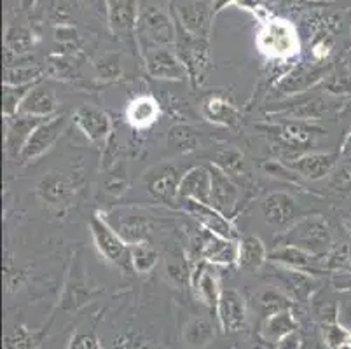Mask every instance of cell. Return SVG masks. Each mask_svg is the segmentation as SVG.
<instances>
[{
	"instance_id": "obj_1",
	"label": "cell",
	"mask_w": 351,
	"mask_h": 349,
	"mask_svg": "<svg viewBox=\"0 0 351 349\" xmlns=\"http://www.w3.org/2000/svg\"><path fill=\"white\" fill-rule=\"evenodd\" d=\"M276 245L298 246L317 257H324L334 246V230L325 217L306 215L276 236Z\"/></svg>"
},
{
	"instance_id": "obj_2",
	"label": "cell",
	"mask_w": 351,
	"mask_h": 349,
	"mask_svg": "<svg viewBox=\"0 0 351 349\" xmlns=\"http://www.w3.org/2000/svg\"><path fill=\"white\" fill-rule=\"evenodd\" d=\"M82 187V178L75 173H66L62 169H51L44 173L35 185V194L40 203L53 211L54 215H65L75 204Z\"/></svg>"
},
{
	"instance_id": "obj_3",
	"label": "cell",
	"mask_w": 351,
	"mask_h": 349,
	"mask_svg": "<svg viewBox=\"0 0 351 349\" xmlns=\"http://www.w3.org/2000/svg\"><path fill=\"white\" fill-rule=\"evenodd\" d=\"M258 53L269 62H287L299 54L298 28L282 18H271L263 21L255 37Z\"/></svg>"
},
{
	"instance_id": "obj_4",
	"label": "cell",
	"mask_w": 351,
	"mask_h": 349,
	"mask_svg": "<svg viewBox=\"0 0 351 349\" xmlns=\"http://www.w3.org/2000/svg\"><path fill=\"white\" fill-rule=\"evenodd\" d=\"M257 128L271 142L280 147H287L289 150H295L298 154L309 152V149L318 145L327 134L324 128L306 121H269L266 124H258Z\"/></svg>"
},
{
	"instance_id": "obj_5",
	"label": "cell",
	"mask_w": 351,
	"mask_h": 349,
	"mask_svg": "<svg viewBox=\"0 0 351 349\" xmlns=\"http://www.w3.org/2000/svg\"><path fill=\"white\" fill-rule=\"evenodd\" d=\"M175 25H177V38L173 44L175 53L186 67L189 81L193 82L194 88H201L208 81V73L212 70L208 38L193 35L182 27L177 19H175Z\"/></svg>"
},
{
	"instance_id": "obj_6",
	"label": "cell",
	"mask_w": 351,
	"mask_h": 349,
	"mask_svg": "<svg viewBox=\"0 0 351 349\" xmlns=\"http://www.w3.org/2000/svg\"><path fill=\"white\" fill-rule=\"evenodd\" d=\"M136 38L142 51L152 47H173L177 38L173 11H166L161 5H149L140 11Z\"/></svg>"
},
{
	"instance_id": "obj_7",
	"label": "cell",
	"mask_w": 351,
	"mask_h": 349,
	"mask_svg": "<svg viewBox=\"0 0 351 349\" xmlns=\"http://www.w3.org/2000/svg\"><path fill=\"white\" fill-rule=\"evenodd\" d=\"M89 232H91V238H93L95 248L98 250V254L108 264L116 265L123 271L132 269V254H130L132 246L128 245L121 238L119 232L108 224L104 211H97V213L91 215V219H89Z\"/></svg>"
},
{
	"instance_id": "obj_8",
	"label": "cell",
	"mask_w": 351,
	"mask_h": 349,
	"mask_svg": "<svg viewBox=\"0 0 351 349\" xmlns=\"http://www.w3.org/2000/svg\"><path fill=\"white\" fill-rule=\"evenodd\" d=\"M101 292H104V288L93 283L91 278L88 276L81 255H73L72 262H70L69 276H66L65 287H63L62 297H60V309L66 313L79 311L88 306L91 300L97 299Z\"/></svg>"
},
{
	"instance_id": "obj_9",
	"label": "cell",
	"mask_w": 351,
	"mask_h": 349,
	"mask_svg": "<svg viewBox=\"0 0 351 349\" xmlns=\"http://www.w3.org/2000/svg\"><path fill=\"white\" fill-rule=\"evenodd\" d=\"M70 117L66 114H56L53 117H47L46 121L35 128L34 133L30 134L28 142L25 143L21 156L18 161L21 165H32V163L39 161L44 158L54 145L63 136L70 124Z\"/></svg>"
},
{
	"instance_id": "obj_10",
	"label": "cell",
	"mask_w": 351,
	"mask_h": 349,
	"mask_svg": "<svg viewBox=\"0 0 351 349\" xmlns=\"http://www.w3.org/2000/svg\"><path fill=\"white\" fill-rule=\"evenodd\" d=\"M107 5V25L117 40L138 47L140 0H105Z\"/></svg>"
},
{
	"instance_id": "obj_11",
	"label": "cell",
	"mask_w": 351,
	"mask_h": 349,
	"mask_svg": "<svg viewBox=\"0 0 351 349\" xmlns=\"http://www.w3.org/2000/svg\"><path fill=\"white\" fill-rule=\"evenodd\" d=\"M72 121L89 143H93L101 150H107L114 133V123L107 112L95 105H81L73 110Z\"/></svg>"
},
{
	"instance_id": "obj_12",
	"label": "cell",
	"mask_w": 351,
	"mask_h": 349,
	"mask_svg": "<svg viewBox=\"0 0 351 349\" xmlns=\"http://www.w3.org/2000/svg\"><path fill=\"white\" fill-rule=\"evenodd\" d=\"M180 203V210L187 215L193 217L197 224L205 230L212 232V234L220 236V238L226 239H234L238 241L241 236L238 234V229L232 224V219H229L228 215H224L222 211H219L217 208H213L208 203H201L196 200H184L178 201Z\"/></svg>"
},
{
	"instance_id": "obj_13",
	"label": "cell",
	"mask_w": 351,
	"mask_h": 349,
	"mask_svg": "<svg viewBox=\"0 0 351 349\" xmlns=\"http://www.w3.org/2000/svg\"><path fill=\"white\" fill-rule=\"evenodd\" d=\"M142 62L145 72L158 81L180 82L189 79L186 67L173 47H152L142 51Z\"/></svg>"
},
{
	"instance_id": "obj_14",
	"label": "cell",
	"mask_w": 351,
	"mask_h": 349,
	"mask_svg": "<svg viewBox=\"0 0 351 349\" xmlns=\"http://www.w3.org/2000/svg\"><path fill=\"white\" fill-rule=\"evenodd\" d=\"M339 152H309L298 154L295 158H285L283 165L309 182H320L330 177V173L339 165Z\"/></svg>"
},
{
	"instance_id": "obj_15",
	"label": "cell",
	"mask_w": 351,
	"mask_h": 349,
	"mask_svg": "<svg viewBox=\"0 0 351 349\" xmlns=\"http://www.w3.org/2000/svg\"><path fill=\"white\" fill-rule=\"evenodd\" d=\"M328 73L330 72H328L327 67H322L320 63H317V65L301 63V65L289 70L285 75L280 77L278 82L274 84L273 91L278 98H292V96L309 91L317 84L324 82Z\"/></svg>"
},
{
	"instance_id": "obj_16",
	"label": "cell",
	"mask_w": 351,
	"mask_h": 349,
	"mask_svg": "<svg viewBox=\"0 0 351 349\" xmlns=\"http://www.w3.org/2000/svg\"><path fill=\"white\" fill-rule=\"evenodd\" d=\"M215 311L219 325L224 334H238V332H243L247 328V300L236 288H222Z\"/></svg>"
},
{
	"instance_id": "obj_17",
	"label": "cell",
	"mask_w": 351,
	"mask_h": 349,
	"mask_svg": "<svg viewBox=\"0 0 351 349\" xmlns=\"http://www.w3.org/2000/svg\"><path fill=\"white\" fill-rule=\"evenodd\" d=\"M263 217L269 226L280 230L289 229L299 220V204L295 197L287 191L269 192L261 203Z\"/></svg>"
},
{
	"instance_id": "obj_18",
	"label": "cell",
	"mask_w": 351,
	"mask_h": 349,
	"mask_svg": "<svg viewBox=\"0 0 351 349\" xmlns=\"http://www.w3.org/2000/svg\"><path fill=\"white\" fill-rule=\"evenodd\" d=\"M105 217L107 219H116V222L108 220V224L119 232V236L128 245L149 241V238L152 234V229H154V224H152L151 217L142 213V211L117 210L112 211V213H105Z\"/></svg>"
},
{
	"instance_id": "obj_19",
	"label": "cell",
	"mask_w": 351,
	"mask_h": 349,
	"mask_svg": "<svg viewBox=\"0 0 351 349\" xmlns=\"http://www.w3.org/2000/svg\"><path fill=\"white\" fill-rule=\"evenodd\" d=\"M47 117L16 114L12 117H4V147L9 159H20L21 150L28 142L30 134Z\"/></svg>"
},
{
	"instance_id": "obj_20",
	"label": "cell",
	"mask_w": 351,
	"mask_h": 349,
	"mask_svg": "<svg viewBox=\"0 0 351 349\" xmlns=\"http://www.w3.org/2000/svg\"><path fill=\"white\" fill-rule=\"evenodd\" d=\"M184 175V173H182ZM182 175L175 166L161 165L154 166L147 171L145 185L147 192L156 201L165 204H173L178 200V185H180Z\"/></svg>"
},
{
	"instance_id": "obj_21",
	"label": "cell",
	"mask_w": 351,
	"mask_h": 349,
	"mask_svg": "<svg viewBox=\"0 0 351 349\" xmlns=\"http://www.w3.org/2000/svg\"><path fill=\"white\" fill-rule=\"evenodd\" d=\"M212 171V194H210V204L222 211L224 215L232 219L238 211L239 201H241V191L239 185L215 165L210 166Z\"/></svg>"
},
{
	"instance_id": "obj_22",
	"label": "cell",
	"mask_w": 351,
	"mask_h": 349,
	"mask_svg": "<svg viewBox=\"0 0 351 349\" xmlns=\"http://www.w3.org/2000/svg\"><path fill=\"white\" fill-rule=\"evenodd\" d=\"M173 11L175 19L182 27L191 32L196 37L208 38L210 32H212V21H213V8H210L205 0H193L189 4L177 5Z\"/></svg>"
},
{
	"instance_id": "obj_23",
	"label": "cell",
	"mask_w": 351,
	"mask_h": 349,
	"mask_svg": "<svg viewBox=\"0 0 351 349\" xmlns=\"http://www.w3.org/2000/svg\"><path fill=\"white\" fill-rule=\"evenodd\" d=\"M267 261L271 264H278L308 274H317L324 271V257H317L292 245H276L267 254Z\"/></svg>"
},
{
	"instance_id": "obj_24",
	"label": "cell",
	"mask_w": 351,
	"mask_h": 349,
	"mask_svg": "<svg viewBox=\"0 0 351 349\" xmlns=\"http://www.w3.org/2000/svg\"><path fill=\"white\" fill-rule=\"evenodd\" d=\"M212 265L213 264H210L205 258H199L191 269L189 285L197 300L206 304L210 309H217L222 288H220L219 276L215 274V271H212Z\"/></svg>"
},
{
	"instance_id": "obj_25",
	"label": "cell",
	"mask_w": 351,
	"mask_h": 349,
	"mask_svg": "<svg viewBox=\"0 0 351 349\" xmlns=\"http://www.w3.org/2000/svg\"><path fill=\"white\" fill-rule=\"evenodd\" d=\"M330 104L322 96H308L298 101L283 105V108L271 110L273 117L290 121H306V123H317L322 121L330 112Z\"/></svg>"
},
{
	"instance_id": "obj_26",
	"label": "cell",
	"mask_w": 351,
	"mask_h": 349,
	"mask_svg": "<svg viewBox=\"0 0 351 349\" xmlns=\"http://www.w3.org/2000/svg\"><path fill=\"white\" fill-rule=\"evenodd\" d=\"M210 194H212V171L210 166H193L182 175L180 185H178V201L196 200L201 203L210 204Z\"/></svg>"
},
{
	"instance_id": "obj_27",
	"label": "cell",
	"mask_w": 351,
	"mask_h": 349,
	"mask_svg": "<svg viewBox=\"0 0 351 349\" xmlns=\"http://www.w3.org/2000/svg\"><path fill=\"white\" fill-rule=\"evenodd\" d=\"M201 115L208 123L220 128H238L241 123V110L224 95H208L201 104Z\"/></svg>"
},
{
	"instance_id": "obj_28",
	"label": "cell",
	"mask_w": 351,
	"mask_h": 349,
	"mask_svg": "<svg viewBox=\"0 0 351 349\" xmlns=\"http://www.w3.org/2000/svg\"><path fill=\"white\" fill-rule=\"evenodd\" d=\"M161 117V104L152 95L135 96L128 104L124 119L133 130L145 131L154 126Z\"/></svg>"
},
{
	"instance_id": "obj_29",
	"label": "cell",
	"mask_w": 351,
	"mask_h": 349,
	"mask_svg": "<svg viewBox=\"0 0 351 349\" xmlns=\"http://www.w3.org/2000/svg\"><path fill=\"white\" fill-rule=\"evenodd\" d=\"M271 264V262H269ZM274 265V276L282 281L285 287V292L289 293L290 299H295L299 302H306L313 297V292L317 290V281L313 278V274L302 273V271H295V269L283 267V265ZM282 287V288H283Z\"/></svg>"
},
{
	"instance_id": "obj_30",
	"label": "cell",
	"mask_w": 351,
	"mask_h": 349,
	"mask_svg": "<svg viewBox=\"0 0 351 349\" xmlns=\"http://www.w3.org/2000/svg\"><path fill=\"white\" fill-rule=\"evenodd\" d=\"M58 107L60 104L56 93L53 91V88L40 81L27 95V98L21 104L20 114L35 115V117H53V115L58 114Z\"/></svg>"
},
{
	"instance_id": "obj_31",
	"label": "cell",
	"mask_w": 351,
	"mask_h": 349,
	"mask_svg": "<svg viewBox=\"0 0 351 349\" xmlns=\"http://www.w3.org/2000/svg\"><path fill=\"white\" fill-rule=\"evenodd\" d=\"M37 44V35L30 27L25 25H12L5 27L4 47H5V63H12V60H23L30 51H34Z\"/></svg>"
},
{
	"instance_id": "obj_32",
	"label": "cell",
	"mask_w": 351,
	"mask_h": 349,
	"mask_svg": "<svg viewBox=\"0 0 351 349\" xmlns=\"http://www.w3.org/2000/svg\"><path fill=\"white\" fill-rule=\"evenodd\" d=\"M212 165H215L217 168H220L224 173H228L229 177L239 185V182L252 180L250 168H248V163L245 159L243 152L238 150L236 147H222L215 152V156L212 158Z\"/></svg>"
},
{
	"instance_id": "obj_33",
	"label": "cell",
	"mask_w": 351,
	"mask_h": 349,
	"mask_svg": "<svg viewBox=\"0 0 351 349\" xmlns=\"http://www.w3.org/2000/svg\"><path fill=\"white\" fill-rule=\"evenodd\" d=\"M266 245L257 236H241L238 241V265L245 273H257L267 262Z\"/></svg>"
},
{
	"instance_id": "obj_34",
	"label": "cell",
	"mask_w": 351,
	"mask_h": 349,
	"mask_svg": "<svg viewBox=\"0 0 351 349\" xmlns=\"http://www.w3.org/2000/svg\"><path fill=\"white\" fill-rule=\"evenodd\" d=\"M254 307L255 311L261 315V318L264 320L267 316L276 315V313L289 311V309L293 307V302L289 297V293L282 290V288L266 287L254 293Z\"/></svg>"
},
{
	"instance_id": "obj_35",
	"label": "cell",
	"mask_w": 351,
	"mask_h": 349,
	"mask_svg": "<svg viewBox=\"0 0 351 349\" xmlns=\"http://www.w3.org/2000/svg\"><path fill=\"white\" fill-rule=\"evenodd\" d=\"M298 320L293 316L292 309H289V311L276 313V315L264 318L261 322V326H258V335L266 339L267 342H271V344H276L287 335L298 332Z\"/></svg>"
},
{
	"instance_id": "obj_36",
	"label": "cell",
	"mask_w": 351,
	"mask_h": 349,
	"mask_svg": "<svg viewBox=\"0 0 351 349\" xmlns=\"http://www.w3.org/2000/svg\"><path fill=\"white\" fill-rule=\"evenodd\" d=\"M182 339L191 348H205L215 339V328L208 318L203 316H194L184 325L182 330Z\"/></svg>"
},
{
	"instance_id": "obj_37",
	"label": "cell",
	"mask_w": 351,
	"mask_h": 349,
	"mask_svg": "<svg viewBox=\"0 0 351 349\" xmlns=\"http://www.w3.org/2000/svg\"><path fill=\"white\" fill-rule=\"evenodd\" d=\"M166 143L177 154H189L201 147V136L189 124H175L168 130Z\"/></svg>"
},
{
	"instance_id": "obj_38",
	"label": "cell",
	"mask_w": 351,
	"mask_h": 349,
	"mask_svg": "<svg viewBox=\"0 0 351 349\" xmlns=\"http://www.w3.org/2000/svg\"><path fill=\"white\" fill-rule=\"evenodd\" d=\"M132 250V269L138 274H149L152 273L159 264V252L151 245L149 241L136 243V245H130Z\"/></svg>"
},
{
	"instance_id": "obj_39",
	"label": "cell",
	"mask_w": 351,
	"mask_h": 349,
	"mask_svg": "<svg viewBox=\"0 0 351 349\" xmlns=\"http://www.w3.org/2000/svg\"><path fill=\"white\" fill-rule=\"evenodd\" d=\"M44 69L34 63H18V65L5 67L4 84L12 86H27L37 84L43 81Z\"/></svg>"
},
{
	"instance_id": "obj_40",
	"label": "cell",
	"mask_w": 351,
	"mask_h": 349,
	"mask_svg": "<svg viewBox=\"0 0 351 349\" xmlns=\"http://www.w3.org/2000/svg\"><path fill=\"white\" fill-rule=\"evenodd\" d=\"M93 69L101 82H116L124 75L121 54L114 53V51H107V53L100 54L93 62Z\"/></svg>"
},
{
	"instance_id": "obj_41",
	"label": "cell",
	"mask_w": 351,
	"mask_h": 349,
	"mask_svg": "<svg viewBox=\"0 0 351 349\" xmlns=\"http://www.w3.org/2000/svg\"><path fill=\"white\" fill-rule=\"evenodd\" d=\"M324 271L351 274V241H343L328 250L324 255Z\"/></svg>"
},
{
	"instance_id": "obj_42",
	"label": "cell",
	"mask_w": 351,
	"mask_h": 349,
	"mask_svg": "<svg viewBox=\"0 0 351 349\" xmlns=\"http://www.w3.org/2000/svg\"><path fill=\"white\" fill-rule=\"evenodd\" d=\"M44 332L30 330L25 325H16L4 337V349H37Z\"/></svg>"
},
{
	"instance_id": "obj_43",
	"label": "cell",
	"mask_w": 351,
	"mask_h": 349,
	"mask_svg": "<svg viewBox=\"0 0 351 349\" xmlns=\"http://www.w3.org/2000/svg\"><path fill=\"white\" fill-rule=\"evenodd\" d=\"M35 84L27 86H2V115L4 117H12V115L20 114V108L23 100L27 98L28 93L32 91Z\"/></svg>"
},
{
	"instance_id": "obj_44",
	"label": "cell",
	"mask_w": 351,
	"mask_h": 349,
	"mask_svg": "<svg viewBox=\"0 0 351 349\" xmlns=\"http://www.w3.org/2000/svg\"><path fill=\"white\" fill-rule=\"evenodd\" d=\"M128 187H130V178H128V169L124 161H119L117 165L112 163L107 175H105L104 191L110 194V196L119 197L128 191Z\"/></svg>"
},
{
	"instance_id": "obj_45",
	"label": "cell",
	"mask_w": 351,
	"mask_h": 349,
	"mask_svg": "<svg viewBox=\"0 0 351 349\" xmlns=\"http://www.w3.org/2000/svg\"><path fill=\"white\" fill-rule=\"evenodd\" d=\"M166 278L177 288L186 287L191 281V269L187 267L186 255L184 254H168L165 264Z\"/></svg>"
},
{
	"instance_id": "obj_46",
	"label": "cell",
	"mask_w": 351,
	"mask_h": 349,
	"mask_svg": "<svg viewBox=\"0 0 351 349\" xmlns=\"http://www.w3.org/2000/svg\"><path fill=\"white\" fill-rule=\"evenodd\" d=\"M328 191L337 197H351V161H343L328 177Z\"/></svg>"
},
{
	"instance_id": "obj_47",
	"label": "cell",
	"mask_w": 351,
	"mask_h": 349,
	"mask_svg": "<svg viewBox=\"0 0 351 349\" xmlns=\"http://www.w3.org/2000/svg\"><path fill=\"white\" fill-rule=\"evenodd\" d=\"M322 84H324L325 93L330 96H351V75L346 67L328 73Z\"/></svg>"
},
{
	"instance_id": "obj_48",
	"label": "cell",
	"mask_w": 351,
	"mask_h": 349,
	"mask_svg": "<svg viewBox=\"0 0 351 349\" xmlns=\"http://www.w3.org/2000/svg\"><path fill=\"white\" fill-rule=\"evenodd\" d=\"M81 11V0H54L53 21L58 25H72Z\"/></svg>"
},
{
	"instance_id": "obj_49",
	"label": "cell",
	"mask_w": 351,
	"mask_h": 349,
	"mask_svg": "<svg viewBox=\"0 0 351 349\" xmlns=\"http://www.w3.org/2000/svg\"><path fill=\"white\" fill-rule=\"evenodd\" d=\"M4 281H5V292L8 293L18 292V290L27 283V273H25V269L12 267V262H11V257H9V254H8V258H5Z\"/></svg>"
},
{
	"instance_id": "obj_50",
	"label": "cell",
	"mask_w": 351,
	"mask_h": 349,
	"mask_svg": "<svg viewBox=\"0 0 351 349\" xmlns=\"http://www.w3.org/2000/svg\"><path fill=\"white\" fill-rule=\"evenodd\" d=\"M334 49V37L328 34H320L311 40V56L315 63H324Z\"/></svg>"
},
{
	"instance_id": "obj_51",
	"label": "cell",
	"mask_w": 351,
	"mask_h": 349,
	"mask_svg": "<svg viewBox=\"0 0 351 349\" xmlns=\"http://www.w3.org/2000/svg\"><path fill=\"white\" fill-rule=\"evenodd\" d=\"M112 349H152L149 341L136 334H121L114 339Z\"/></svg>"
},
{
	"instance_id": "obj_52",
	"label": "cell",
	"mask_w": 351,
	"mask_h": 349,
	"mask_svg": "<svg viewBox=\"0 0 351 349\" xmlns=\"http://www.w3.org/2000/svg\"><path fill=\"white\" fill-rule=\"evenodd\" d=\"M66 349H101V346L93 332H75L70 337Z\"/></svg>"
},
{
	"instance_id": "obj_53",
	"label": "cell",
	"mask_w": 351,
	"mask_h": 349,
	"mask_svg": "<svg viewBox=\"0 0 351 349\" xmlns=\"http://www.w3.org/2000/svg\"><path fill=\"white\" fill-rule=\"evenodd\" d=\"M337 323L348 332H351V296L337 302Z\"/></svg>"
},
{
	"instance_id": "obj_54",
	"label": "cell",
	"mask_w": 351,
	"mask_h": 349,
	"mask_svg": "<svg viewBox=\"0 0 351 349\" xmlns=\"http://www.w3.org/2000/svg\"><path fill=\"white\" fill-rule=\"evenodd\" d=\"M274 349H302V337L299 332L287 335L282 341L274 344Z\"/></svg>"
},
{
	"instance_id": "obj_55",
	"label": "cell",
	"mask_w": 351,
	"mask_h": 349,
	"mask_svg": "<svg viewBox=\"0 0 351 349\" xmlns=\"http://www.w3.org/2000/svg\"><path fill=\"white\" fill-rule=\"evenodd\" d=\"M243 349H274V344H271V342H267L266 339L261 337L257 332L255 337H252L250 341H247V344H245Z\"/></svg>"
},
{
	"instance_id": "obj_56",
	"label": "cell",
	"mask_w": 351,
	"mask_h": 349,
	"mask_svg": "<svg viewBox=\"0 0 351 349\" xmlns=\"http://www.w3.org/2000/svg\"><path fill=\"white\" fill-rule=\"evenodd\" d=\"M339 154H341V158H343V161H351V131L348 133L346 139H344Z\"/></svg>"
},
{
	"instance_id": "obj_57",
	"label": "cell",
	"mask_w": 351,
	"mask_h": 349,
	"mask_svg": "<svg viewBox=\"0 0 351 349\" xmlns=\"http://www.w3.org/2000/svg\"><path fill=\"white\" fill-rule=\"evenodd\" d=\"M241 2H243V0H215V2H213V14H219L220 11H222V9H226L228 8V5H231V4H241Z\"/></svg>"
},
{
	"instance_id": "obj_58",
	"label": "cell",
	"mask_w": 351,
	"mask_h": 349,
	"mask_svg": "<svg viewBox=\"0 0 351 349\" xmlns=\"http://www.w3.org/2000/svg\"><path fill=\"white\" fill-rule=\"evenodd\" d=\"M16 2H18V5H20L21 11H32V9L37 5V2H39V0H16Z\"/></svg>"
},
{
	"instance_id": "obj_59",
	"label": "cell",
	"mask_w": 351,
	"mask_h": 349,
	"mask_svg": "<svg viewBox=\"0 0 351 349\" xmlns=\"http://www.w3.org/2000/svg\"><path fill=\"white\" fill-rule=\"evenodd\" d=\"M344 67H346V70L350 72V75H351V51H350V54H348L346 60H344Z\"/></svg>"
},
{
	"instance_id": "obj_60",
	"label": "cell",
	"mask_w": 351,
	"mask_h": 349,
	"mask_svg": "<svg viewBox=\"0 0 351 349\" xmlns=\"http://www.w3.org/2000/svg\"><path fill=\"white\" fill-rule=\"evenodd\" d=\"M346 229H348V232H350V236H351V217L348 219V222H346Z\"/></svg>"
},
{
	"instance_id": "obj_61",
	"label": "cell",
	"mask_w": 351,
	"mask_h": 349,
	"mask_svg": "<svg viewBox=\"0 0 351 349\" xmlns=\"http://www.w3.org/2000/svg\"><path fill=\"white\" fill-rule=\"evenodd\" d=\"M348 346H350V349H351V334H350V341H348Z\"/></svg>"
}]
</instances>
